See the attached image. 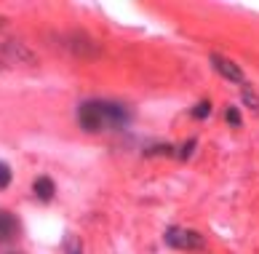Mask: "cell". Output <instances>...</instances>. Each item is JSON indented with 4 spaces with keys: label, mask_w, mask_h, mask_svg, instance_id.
Returning <instances> with one entry per match:
<instances>
[{
    "label": "cell",
    "mask_w": 259,
    "mask_h": 254,
    "mask_svg": "<svg viewBox=\"0 0 259 254\" xmlns=\"http://www.w3.org/2000/svg\"><path fill=\"white\" fill-rule=\"evenodd\" d=\"M128 121V110L118 102H102V99H89L78 110V123L85 131H104L107 126H123Z\"/></svg>",
    "instance_id": "cell-1"
},
{
    "label": "cell",
    "mask_w": 259,
    "mask_h": 254,
    "mask_svg": "<svg viewBox=\"0 0 259 254\" xmlns=\"http://www.w3.org/2000/svg\"><path fill=\"white\" fill-rule=\"evenodd\" d=\"M166 243L171 249H185V251H200L206 249V238L198 236V233L187 230V228H168L166 230Z\"/></svg>",
    "instance_id": "cell-2"
},
{
    "label": "cell",
    "mask_w": 259,
    "mask_h": 254,
    "mask_svg": "<svg viewBox=\"0 0 259 254\" xmlns=\"http://www.w3.org/2000/svg\"><path fill=\"white\" fill-rule=\"evenodd\" d=\"M211 64H214V70L222 75L225 81H230V83H243V70H241L235 62H230L227 56L211 54Z\"/></svg>",
    "instance_id": "cell-3"
},
{
    "label": "cell",
    "mask_w": 259,
    "mask_h": 254,
    "mask_svg": "<svg viewBox=\"0 0 259 254\" xmlns=\"http://www.w3.org/2000/svg\"><path fill=\"white\" fill-rule=\"evenodd\" d=\"M19 236V220L8 211H0V243L11 241Z\"/></svg>",
    "instance_id": "cell-4"
},
{
    "label": "cell",
    "mask_w": 259,
    "mask_h": 254,
    "mask_svg": "<svg viewBox=\"0 0 259 254\" xmlns=\"http://www.w3.org/2000/svg\"><path fill=\"white\" fill-rule=\"evenodd\" d=\"M32 190H35V195H37L40 201H51L54 193H56V185H54L49 177H37V179L32 182Z\"/></svg>",
    "instance_id": "cell-5"
},
{
    "label": "cell",
    "mask_w": 259,
    "mask_h": 254,
    "mask_svg": "<svg viewBox=\"0 0 259 254\" xmlns=\"http://www.w3.org/2000/svg\"><path fill=\"white\" fill-rule=\"evenodd\" d=\"M83 243H80V238H75V236H67L64 238V249H67V254H80L83 249Z\"/></svg>",
    "instance_id": "cell-6"
},
{
    "label": "cell",
    "mask_w": 259,
    "mask_h": 254,
    "mask_svg": "<svg viewBox=\"0 0 259 254\" xmlns=\"http://www.w3.org/2000/svg\"><path fill=\"white\" fill-rule=\"evenodd\" d=\"M8 182H11V169H8V163L0 161V190H6Z\"/></svg>",
    "instance_id": "cell-7"
},
{
    "label": "cell",
    "mask_w": 259,
    "mask_h": 254,
    "mask_svg": "<svg viewBox=\"0 0 259 254\" xmlns=\"http://www.w3.org/2000/svg\"><path fill=\"white\" fill-rule=\"evenodd\" d=\"M208 113H211V102L203 99V102H200L195 110H193V118H198V121H200V118H208Z\"/></svg>",
    "instance_id": "cell-8"
},
{
    "label": "cell",
    "mask_w": 259,
    "mask_h": 254,
    "mask_svg": "<svg viewBox=\"0 0 259 254\" xmlns=\"http://www.w3.org/2000/svg\"><path fill=\"white\" fill-rule=\"evenodd\" d=\"M225 118H227L230 123H233V126H238V123H241V115H238V110H235V107H230V110L225 113Z\"/></svg>",
    "instance_id": "cell-9"
},
{
    "label": "cell",
    "mask_w": 259,
    "mask_h": 254,
    "mask_svg": "<svg viewBox=\"0 0 259 254\" xmlns=\"http://www.w3.org/2000/svg\"><path fill=\"white\" fill-rule=\"evenodd\" d=\"M243 96H246V99H243V102H246V104H251V107H259V102H256V96H254V94H251V91H246V94H243Z\"/></svg>",
    "instance_id": "cell-10"
},
{
    "label": "cell",
    "mask_w": 259,
    "mask_h": 254,
    "mask_svg": "<svg viewBox=\"0 0 259 254\" xmlns=\"http://www.w3.org/2000/svg\"><path fill=\"white\" fill-rule=\"evenodd\" d=\"M14 254H19V251H14Z\"/></svg>",
    "instance_id": "cell-11"
}]
</instances>
